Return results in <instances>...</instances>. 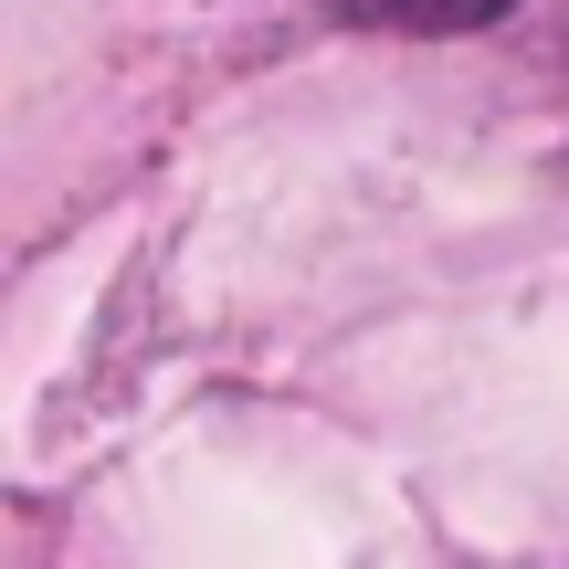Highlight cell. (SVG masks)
Listing matches in <instances>:
<instances>
[{"mask_svg":"<svg viewBox=\"0 0 569 569\" xmlns=\"http://www.w3.org/2000/svg\"><path fill=\"white\" fill-rule=\"evenodd\" d=\"M359 21H390V32H475V21H496L507 0H348Z\"/></svg>","mask_w":569,"mask_h":569,"instance_id":"cell-1","label":"cell"}]
</instances>
